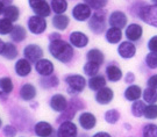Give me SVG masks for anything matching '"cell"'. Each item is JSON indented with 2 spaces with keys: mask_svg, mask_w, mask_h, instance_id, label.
I'll return each mask as SVG.
<instances>
[{
  "mask_svg": "<svg viewBox=\"0 0 157 137\" xmlns=\"http://www.w3.org/2000/svg\"><path fill=\"white\" fill-rule=\"evenodd\" d=\"M62 39V34H61V31H52L50 34L48 35V41L49 42H52V41H57V40H61Z\"/></svg>",
  "mask_w": 157,
  "mask_h": 137,
  "instance_id": "f6af8a7d",
  "label": "cell"
},
{
  "mask_svg": "<svg viewBox=\"0 0 157 137\" xmlns=\"http://www.w3.org/2000/svg\"><path fill=\"white\" fill-rule=\"evenodd\" d=\"M118 55L124 59H132L136 55V46L132 41H122L119 43Z\"/></svg>",
  "mask_w": 157,
  "mask_h": 137,
  "instance_id": "2e32d148",
  "label": "cell"
},
{
  "mask_svg": "<svg viewBox=\"0 0 157 137\" xmlns=\"http://www.w3.org/2000/svg\"><path fill=\"white\" fill-rule=\"evenodd\" d=\"M28 6L34 14L40 17H48L52 14L50 2L48 0H28Z\"/></svg>",
  "mask_w": 157,
  "mask_h": 137,
  "instance_id": "ba28073f",
  "label": "cell"
},
{
  "mask_svg": "<svg viewBox=\"0 0 157 137\" xmlns=\"http://www.w3.org/2000/svg\"><path fill=\"white\" fill-rule=\"evenodd\" d=\"M105 73H106L107 80L111 81V83H118L124 78L122 70L120 68L118 64H115L114 62L107 64L106 68H105Z\"/></svg>",
  "mask_w": 157,
  "mask_h": 137,
  "instance_id": "ffe728a7",
  "label": "cell"
},
{
  "mask_svg": "<svg viewBox=\"0 0 157 137\" xmlns=\"http://www.w3.org/2000/svg\"><path fill=\"white\" fill-rule=\"evenodd\" d=\"M39 85L41 86L42 90L56 88L59 86V78L54 73L50 74V76H45V77H40Z\"/></svg>",
  "mask_w": 157,
  "mask_h": 137,
  "instance_id": "d4e9b609",
  "label": "cell"
},
{
  "mask_svg": "<svg viewBox=\"0 0 157 137\" xmlns=\"http://www.w3.org/2000/svg\"><path fill=\"white\" fill-rule=\"evenodd\" d=\"M56 131L48 121H39L34 124V134L37 137H50Z\"/></svg>",
  "mask_w": 157,
  "mask_h": 137,
  "instance_id": "d6986e66",
  "label": "cell"
},
{
  "mask_svg": "<svg viewBox=\"0 0 157 137\" xmlns=\"http://www.w3.org/2000/svg\"><path fill=\"white\" fill-rule=\"evenodd\" d=\"M23 57L27 58L32 64H35L41 58H43L44 51L42 49V46L36 43H29L27 46H25L22 50Z\"/></svg>",
  "mask_w": 157,
  "mask_h": 137,
  "instance_id": "9c48e42d",
  "label": "cell"
},
{
  "mask_svg": "<svg viewBox=\"0 0 157 137\" xmlns=\"http://www.w3.org/2000/svg\"><path fill=\"white\" fill-rule=\"evenodd\" d=\"M4 17L6 19H8V20H11L12 22H17L19 21V19L21 17V11H20V7H17V5H14V4H12V5H8L6 6L5 8V12H4Z\"/></svg>",
  "mask_w": 157,
  "mask_h": 137,
  "instance_id": "f546056e",
  "label": "cell"
},
{
  "mask_svg": "<svg viewBox=\"0 0 157 137\" xmlns=\"http://www.w3.org/2000/svg\"><path fill=\"white\" fill-rule=\"evenodd\" d=\"M47 28H48L47 17L33 14L27 19V29H28L30 34L39 36V35H42L43 33H45Z\"/></svg>",
  "mask_w": 157,
  "mask_h": 137,
  "instance_id": "5b68a950",
  "label": "cell"
},
{
  "mask_svg": "<svg viewBox=\"0 0 157 137\" xmlns=\"http://www.w3.org/2000/svg\"><path fill=\"white\" fill-rule=\"evenodd\" d=\"M99 70H100V65L94 63V62H91V61H87L83 65V72L87 77H93L95 74H98L99 73Z\"/></svg>",
  "mask_w": 157,
  "mask_h": 137,
  "instance_id": "d6a6232c",
  "label": "cell"
},
{
  "mask_svg": "<svg viewBox=\"0 0 157 137\" xmlns=\"http://www.w3.org/2000/svg\"><path fill=\"white\" fill-rule=\"evenodd\" d=\"M33 71V64L27 58H17L14 63V72L20 78H26Z\"/></svg>",
  "mask_w": 157,
  "mask_h": 137,
  "instance_id": "4fadbf2b",
  "label": "cell"
},
{
  "mask_svg": "<svg viewBox=\"0 0 157 137\" xmlns=\"http://www.w3.org/2000/svg\"><path fill=\"white\" fill-rule=\"evenodd\" d=\"M56 134L57 137H78V127L72 121H64L59 123Z\"/></svg>",
  "mask_w": 157,
  "mask_h": 137,
  "instance_id": "7c38bea8",
  "label": "cell"
},
{
  "mask_svg": "<svg viewBox=\"0 0 157 137\" xmlns=\"http://www.w3.org/2000/svg\"><path fill=\"white\" fill-rule=\"evenodd\" d=\"M13 90H14V83L11 77H8V76L0 77V91H4L7 94H11Z\"/></svg>",
  "mask_w": 157,
  "mask_h": 137,
  "instance_id": "e575fe53",
  "label": "cell"
},
{
  "mask_svg": "<svg viewBox=\"0 0 157 137\" xmlns=\"http://www.w3.org/2000/svg\"><path fill=\"white\" fill-rule=\"evenodd\" d=\"M78 137H89L86 134H83V135H78Z\"/></svg>",
  "mask_w": 157,
  "mask_h": 137,
  "instance_id": "db71d44e",
  "label": "cell"
},
{
  "mask_svg": "<svg viewBox=\"0 0 157 137\" xmlns=\"http://www.w3.org/2000/svg\"><path fill=\"white\" fill-rule=\"evenodd\" d=\"M137 17L144 23L157 28V5H144L137 9Z\"/></svg>",
  "mask_w": 157,
  "mask_h": 137,
  "instance_id": "8992f818",
  "label": "cell"
},
{
  "mask_svg": "<svg viewBox=\"0 0 157 137\" xmlns=\"http://www.w3.org/2000/svg\"><path fill=\"white\" fill-rule=\"evenodd\" d=\"M92 8L85 2H77L71 9V17L77 22H87L92 15Z\"/></svg>",
  "mask_w": 157,
  "mask_h": 137,
  "instance_id": "52a82bcc",
  "label": "cell"
},
{
  "mask_svg": "<svg viewBox=\"0 0 157 137\" xmlns=\"http://www.w3.org/2000/svg\"><path fill=\"white\" fill-rule=\"evenodd\" d=\"M148 86L149 87H152V88H155L157 90V74H152L151 77L148 79Z\"/></svg>",
  "mask_w": 157,
  "mask_h": 137,
  "instance_id": "bcb514c9",
  "label": "cell"
},
{
  "mask_svg": "<svg viewBox=\"0 0 157 137\" xmlns=\"http://www.w3.org/2000/svg\"><path fill=\"white\" fill-rule=\"evenodd\" d=\"M142 97L144 102L147 103H156L157 102V90L152 88V87H147L144 91L142 92Z\"/></svg>",
  "mask_w": 157,
  "mask_h": 137,
  "instance_id": "8d00e7d4",
  "label": "cell"
},
{
  "mask_svg": "<svg viewBox=\"0 0 157 137\" xmlns=\"http://www.w3.org/2000/svg\"><path fill=\"white\" fill-rule=\"evenodd\" d=\"M19 95L21 98V100L29 102V101H33L34 99L37 95V90H36V86L32 84V83H26L20 87V91H19Z\"/></svg>",
  "mask_w": 157,
  "mask_h": 137,
  "instance_id": "603a6c76",
  "label": "cell"
},
{
  "mask_svg": "<svg viewBox=\"0 0 157 137\" xmlns=\"http://www.w3.org/2000/svg\"><path fill=\"white\" fill-rule=\"evenodd\" d=\"M134 81H135V74L133 72H127L126 76H124V83L132 85Z\"/></svg>",
  "mask_w": 157,
  "mask_h": 137,
  "instance_id": "7dc6e473",
  "label": "cell"
},
{
  "mask_svg": "<svg viewBox=\"0 0 157 137\" xmlns=\"http://www.w3.org/2000/svg\"><path fill=\"white\" fill-rule=\"evenodd\" d=\"M14 22H12L11 20L6 19V17H0V36H6L10 35L13 30Z\"/></svg>",
  "mask_w": 157,
  "mask_h": 137,
  "instance_id": "d590c367",
  "label": "cell"
},
{
  "mask_svg": "<svg viewBox=\"0 0 157 137\" xmlns=\"http://www.w3.org/2000/svg\"><path fill=\"white\" fill-rule=\"evenodd\" d=\"M107 13L105 9H98L92 13L91 17L87 21V27L90 31L94 35H101L107 29Z\"/></svg>",
  "mask_w": 157,
  "mask_h": 137,
  "instance_id": "7a4b0ae2",
  "label": "cell"
},
{
  "mask_svg": "<svg viewBox=\"0 0 157 137\" xmlns=\"http://www.w3.org/2000/svg\"><path fill=\"white\" fill-rule=\"evenodd\" d=\"M147 46H148V49L150 51L157 52V35L152 36L151 39L148 41V44Z\"/></svg>",
  "mask_w": 157,
  "mask_h": 137,
  "instance_id": "ee69618b",
  "label": "cell"
},
{
  "mask_svg": "<svg viewBox=\"0 0 157 137\" xmlns=\"http://www.w3.org/2000/svg\"><path fill=\"white\" fill-rule=\"evenodd\" d=\"M105 40L109 44H118L122 40V30L117 27H109L105 31Z\"/></svg>",
  "mask_w": 157,
  "mask_h": 137,
  "instance_id": "484cf974",
  "label": "cell"
},
{
  "mask_svg": "<svg viewBox=\"0 0 157 137\" xmlns=\"http://www.w3.org/2000/svg\"><path fill=\"white\" fill-rule=\"evenodd\" d=\"M127 22H128V17L126 15V13L122 11H113L109 17H108V24L111 27H117V28L124 29L127 27Z\"/></svg>",
  "mask_w": 157,
  "mask_h": 137,
  "instance_id": "9a60e30c",
  "label": "cell"
},
{
  "mask_svg": "<svg viewBox=\"0 0 157 137\" xmlns=\"http://www.w3.org/2000/svg\"><path fill=\"white\" fill-rule=\"evenodd\" d=\"M64 83L67 85V92L71 97H77L87 86V80L83 74L69 73L64 77Z\"/></svg>",
  "mask_w": 157,
  "mask_h": 137,
  "instance_id": "3957f363",
  "label": "cell"
},
{
  "mask_svg": "<svg viewBox=\"0 0 157 137\" xmlns=\"http://www.w3.org/2000/svg\"><path fill=\"white\" fill-rule=\"evenodd\" d=\"M107 84V80L106 78L102 76V74H95L93 77H90V79L87 80V87L89 90L93 92L99 91L100 88L105 87Z\"/></svg>",
  "mask_w": 157,
  "mask_h": 137,
  "instance_id": "4316f807",
  "label": "cell"
},
{
  "mask_svg": "<svg viewBox=\"0 0 157 137\" xmlns=\"http://www.w3.org/2000/svg\"><path fill=\"white\" fill-rule=\"evenodd\" d=\"M54 14H64L69 9V0H49Z\"/></svg>",
  "mask_w": 157,
  "mask_h": 137,
  "instance_id": "1f68e13d",
  "label": "cell"
},
{
  "mask_svg": "<svg viewBox=\"0 0 157 137\" xmlns=\"http://www.w3.org/2000/svg\"><path fill=\"white\" fill-rule=\"evenodd\" d=\"M143 116L146 119H148V120H155V119H157V105L150 103V105L146 106Z\"/></svg>",
  "mask_w": 157,
  "mask_h": 137,
  "instance_id": "ab89813d",
  "label": "cell"
},
{
  "mask_svg": "<svg viewBox=\"0 0 157 137\" xmlns=\"http://www.w3.org/2000/svg\"><path fill=\"white\" fill-rule=\"evenodd\" d=\"M2 57L5 58L6 61H17L19 58V50L17 46L14 42H6L5 49L2 51Z\"/></svg>",
  "mask_w": 157,
  "mask_h": 137,
  "instance_id": "f1b7e54d",
  "label": "cell"
},
{
  "mask_svg": "<svg viewBox=\"0 0 157 137\" xmlns=\"http://www.w3.org/2000/svg\"><path fill=\"white\" fill-rule=\"evenodd\" d=\"M86 59L87 61H91V62H94V63L99 64V65H102L105 63V54L101 51L100 49L98 48H92L89 51L86 52Z\"/></svg>",
  "mask_w": 157,
  "mask_h": 137,
  "instance_id": "4dcf8cb0",
  "label": "cell"
},
{
  "mask_svg": "<svg viewBox=\"0 0 157 137\" xmlns=\"http://www.w3.org/2000/svg\"><path fill=\"white\" fill-rule=\"evenodd\" d=\"M5 8H6V5L2 2V0H0V17L4 14V12H5Z\"/></svg>",
  "mask_w": 157,
  "mask_h": 137,
  "instance_id": "816d5d0a",
  "label": "cell"
},
{
  "mask_svg": "<svg viewBox=\"0 0 157 137\" xmlns=\"http://www.w3.org/2000/svg\"><path fill=\"white\" fill-rule=\"evenodd\" d=\"M94 99L97 103H99L101 106H106L108 103H111L114 99V91L111 87H102L99 91H97L94 95Z\"/></svg>",
  "mask_w": 157,
  "mask_h": 137,
  "instance_id": "ac0fdd59",
  "label": "cell"
},
{
  "mask_svg": "<svg viewBox=\"0 0 157 137\" xmlns=\"http://www.w3.org/2000/svg\"><path fill=\"white\" fill-rule=\"evenodd\" d=\"M146 64L149 68H157V52L150 51L146 56Z\"/></svg>",
  "mask_w": 157,
  "mask_h": 137,
  "instance_id": "b9f144b4",
  "label": "cell"
},
{
  "mask_svg": "<svg viewBox=\"0 0 157 137\" xmlns=\"http://www.w3.org/2000/svg\"><path fill=\"white\" fill-rule=\"evenodd\" d=\"M8 97H10V94H7V93L4 91H0V100H1V101L8 100Z\"/></svg>",
  "mask_w": 157,
  "mask_h": 137,
  "instance_id": "681fc988",
  "label": "cell"
},
{
  "mask_svg": "<svg viewBox=\"0 0 157 137\" xmlns=\"http://www.w3.org/2000/svg\"><path fill=\"white\" fill-rule=\"evenodd\" d=\"M142 136L143 137H157V126L156 124H146L142 130Z\"/></svg>",
  "mask_w": 157,
  "mask_h": 137,
  "instance_id": "60d3db41",
  "label": "cell"
},
{
  "mask_svg": "<svg viewBox=\"0 0 157 137\" xmlns=\"http://www.w3.org/2000/svg\"><path fill=\"white\" fill-rule=\"evenodd\" d=\"M21 137H23V136H21Z\"/></svg>",
  "mask_w": 157,
  "mask_h": 137,
  "instance_id": "6f0895ef",
  "label": "cell"
},
{
  "mask_svg": "<svg viewBox=\"0 0 157 137\" xmlns=\"http://www.w3.org/2000/svg\"><path fill=\"white\" fill-rule=\"evenodd\" d=\"M2 127V120H1V117H0V128Z\"/></svg>",
  "mask_w": 157,
  "mask_h": 137,
  "instance_id": "11a10c76",
  "label": "cell"
},
{
  "mask_svg": "<svg viewBox=\"0 0 157 137\" xmlns=\"http://www.w3.org/2000/svg\"><path fill=\"white\" fill-rule=\"evenodd\" d=\"M34 68L36 71V73L40 77H45V76H50L55 72V65L48 58H41L34 64Z\"/></svg>",
  "mask_w": 157,
  "mask_h": 137,
  "instance_id": "5bb4252c",
  "label": "cell"
},
{
  "mask_svg": "<svg viewBox=\"0 0 157 137\" xmlns=\"http://www.w3.org/2000/svg\"><path fill=\"white\" fill-rule=\"evenodd\" d=\"M27 36H28V29L26 28L22 24H14L13 30L10 34V39L12 42L14 43H22L25 40H27Z\"/></svg>",
  "mask_w": 157,
  "mask_h": 137,
  "instance_id": "cb8c5ba5",
  "label": "cell"
},
{
  "mask_svg": "<svg viewBox=\"0 0 157 137\" xmlns=\"http://www.w3.org/2000/svg\"><path fill=\"white\" fill-rule=\"evenodd\" d=\"M142 88H141L139 85H134V84H132V85H129L124 92V99L127 100V101H136V100H139L141 97H142Z\"/></svg>",
  "mask_w": 157,
  "mask_h": 137,
  "instance_id": "83f0119b",
  "label": "cell"
},
{
  "mask_svg": "<svg viewBox=\"0 0 157 137\" xmlns=\"http://www.w3.org/2000/svg\"><path fill=\"white\" fill-rule=\"evenodd\" d=\"M69 106V100L62 93H55L52 94L49 100V107L56 113H62Z\"/></svg>",
  "mask_w": 157,
  "mask_h": 137,
  "instance_id": "8fae6325",
  "label": "cell"
},
{
  "mask_svg": "<svg viewBox=\"0 0 157 137\" xmlns=\"http://www.w3.org/2000/svg\"><path fill=\"white\" fill-rule=\"evenodd\" d=\"M2 2H4L6 6H8V5H12V4L14 2V0H2Z\"/></svg>",
  "mask_w": 157,
  "mask_h": 137,
  "instance_id": "f5cc1de1",
  "label": "cell"
},
{
  "mask_svg": "<svg viewBox=\"0 0 157 137\" xmlns=\"http://www.w3.org/2000/svg\"><path fill=\"white\" fill-rule=\"evenodd\" d=\"M84 108H85L84 102L79 98L72 97L71 100L69 101L67 108L59 114V116L56 119V122L57 123H62L64 121H72L73 117L77 114V112H79V110H82V109Z\"/></svg>",
  "mask_w": 157,
  "mask_h": 137,
  "instance_id": "277c9868",
  "label": "cell"
},
{
  "mask_svg": "<svg viewBox=\"0 0 157 137\" xmlns=\"http://www.w3.org/2000/svg\"><path fill=\"white\" fill-rule=\"evenodd\" d=\"M5 46H6V42L0 37V56L2 55V51H4V49H5Z\"/></svg>",
  "mask_w": 157,
  "mask_h": 137,
  "instance_id": "f907efd6",
  "label": "cell"
},
{
  "mask_svg": "<svg viewBox=\"0 0 157 137\" xmlns=\"http://www.w3.org/2000/svg\"><path fill=\"white\" fill-rule=\"evenodd\" d=\"M104 119H105V121L108 124H115L120 120V112L115 108L108 109L104 114Z\"/></svg>",
  "mask_w": 157,
  "mask_h": 137,
  "instance_id": "74e56055",
  "label": "cell"
},
{
  "mask_svg": "<svg viewBox=\"0 0 157 137\" xmlns=\"http://www.w3.org/2000/svg\"><path fill=\"white\" fill-rule=\"evenodd\" d=\"M69 42L76 49H84L89 46L90 43V37L87 34L80 30H73L69 34Z\"/></svg>",
  "mask_w": 157,
  "mask_h": 137,
  "instance_id": "30bf717a",
  "label": "cell"
},
{
  "mask_svg": "<svg viewBox=\"0 0 157 137\" xmlns=\"http://www.w3.org/2000/svg\"><path fill=\"white\" fill-rule=\"evenodd\" d=\"M126 39L132 42H137L141 40L142 35H143V28L139 23H130L126 27L124 30Z\"/></svg>",
  "mask_w": 157,
  "mask_h": 137,
  "instance_id": "7402d4cb",
  "label": "cell"
},
{
  "mask_svg": "<svg viewBox=\"0 0 157 137\" xmlns=\"http://www.w3.org/2000/svg\"><path fill=\"white\" fill-rule=\"evenodd\" d=\"M51 26L57 31H65L70 26V17L67 14H55L51 17Z\"/></svg>",
  "mask_w": 157,
  "mask_h": 137,
  "instance_id": "44dd1931",
  "label": "cell"
},
{
  "mask_svg": "<svg viewBox=\"0 0 157 137\" xmlns=\"http://www.w3.org/2000/svg\"><path fill=\"white\" fill-rule=\"evenodd\" d=\"M78 123L82 129L92 130L97 126V117L91 112H82L78 116Z\"/></svg>",
  "mask_w": 157,
  "mask_h": 137,
  "instance_id": "e0dca14e",
  "label": "cell"
},
{
  "mask_svg": "<svg viewBox=\"0 0 157 137\" xmlns=\"http://www.w3.org/2000/svg\"><path fill=\"white\" fill-rule=\"evenodd\" d=\"M151 1L154 2V4H156V5H157V0H151Z\"/></svg>",
  "mask_w": 157,
  "mask_h": 137,
  "instance_id": "9f6ffc18",
  "label": "cell"
},
{
  "mask_svg": "<svg viewBox=\"0 0 157 137\" xmlns=\"http://www.w3.org/2000/svg\"><path fill=\"white\" fill-rule=\"evenodd\" d=\"M109 0H83V2L87 4L93 11H98V9H104L107 6Z\"/></svg>",
  "mask_w": 157,
  "mask_h": 137,
  "instance_id": "f35d334b",
  "label": "cell"
},
{
  "mask_svg": "<svg viewBox=\"0 0 157 137\" xmlns=\"http://www.w3.org/2000/svg\"><path fill=\"white\" fill-rule=\"evenodd\" d=\"M2 134L5 137H17V129L13 124H6L2 128Z\"/></svg>",
  "mask_w": 157,
  "mask_h": 137,
  "instance_id": "7bdbcfd3",
  "label": "cell"
},
{
  "mask_svg": "<svg viewBox=\"0 0 157 137\" xmlns=\"http://www.w3.org/2000/svg\"><path fill=\"white\" fill-rule=\"evenodd\" d=\"M144 109H146V103L142 100H136V101H133V105H132V114L135 117H142L144 115Z\"/></svg>",
  "mask_w": 157,
  "mask_h": 137,
  "instance_id": "836d02e7",
  "label": "cell"
},
{
  "mask_svg": "<svg viewBox=\"0 0 157 137\" xmlns=\"http://www.w3.org/2000/svg\"><path fill=\"white\" fill-rule=\"evenodd\" d=\"M92 137H112V136L106 131H98V132H95Z\"/></svg>",
  "mask_w": 157,
  "mask_h": 137,
  "instance_id": "c3c4849f",
  "label": "cell"
},
{
  "mask_svg": "<svg viewBox=\"0 0 157 137\" xmlns=\"http://www.w3.org/2000/svg\"><path fill=\"white\" fill-rule=\"evenodd\" d=\"M48 52L52 58L62 64H70L75 58V48L69 42L61 39V40L52 41L48 44Z\"/></svg>",
  "mask_w": 157,
  "mask_h": 137,
  "instance_id": "6da1fadb",
  "label": "cell"
}]
</instances>
